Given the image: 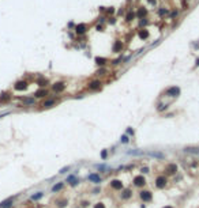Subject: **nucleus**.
<instances>
[{"instance_id": "obj_1", "label": "nucleus", "mask_w": 199, "mask_h": 208, "mask_svg": "<svg viewBox=\"0 0 199 208\" xmlns=\"http://www.w3.org/2000/svg\"><path fill=\"white\" fill-rule=\"evenodd\" d=\"M176 172H177L176 163H168V165L165 166V174H166V176H173V174H176Z\"/></svg>"}, {"instance_id": "obj_2", "label": "nucleus", "mask_w": 199, "mask_h": 208, "mask_svg": "<svg viewBox=\"0 0 199 208\" xmlns=\"http://www.w3.org/2000/svg\"><path fill=\"white\" fill-rule=\"evenodd\" d=\"M166 182H168V180L165 176H158L156 178V186L158 189H164V188L166 186Z\"/></svg>"}, {"instance_id": "obj_3", "label": "nucleus", "mask_w": 199, "mask_h": 208, "mask_svg": "<svg viewBox=\"0 0 199 208\" xmlns=\"http://www.w3.org/2000/svg\"><path fill=\"white\" fill-rule=\"evenodd\" d=\"M139 197L142 199L143 201H151L153 200V193L150 192V190H140L139 192Z\"/></svg>"}, {"instance_id": "obj_4", "label": "nucleus", "mask_w": 199, "mask_h": 208, "mask_svg": "<svg viewBox=\"0 0 199 208\" xmlns=\"http://www.w3.org/2000/svg\"><path fill=\"white\" fill-rule=\"evenodd\" d=\"M145 184H146V178H145L143 176H136L135 178H134V185L138 186V188L145 186Z\"/></svg>"}, {"instance_id": "obj_5", "label": "nucleus", "mask_w": 199, "mask_h": 208, "mask_svg": "<svg viewBox=\"0 0 199 208\" xmlns=\"http://www.w3.org/2000/svg\"><path fill=\"white\" fill-rule=\"evenodd\" d=\"M109 185H110V188H112V189H115V190H121V189H123V182H121L120 180H112Z\"/></svg>"}, {"instance_id": "obj_6", "label": "nucleus", "mask_w": 199, "mask_h": 208, "mask_svg": "<svg viewBox=\"0 0 199 208\" xmlns=\"http://www.w3.org/2000/svg\"><path fill=\"white\" fill-rule=\"evenodd\" d=\"M14 89L16 90V91H23V90L27 89V82H25V80H19V82L15 83Z\"/></svg>"}, {"instance_id": "obj_7", "label": "nucleus", "mask_w": 199, "mask_h": 208, "mask_svg": "<svg viewBox=\"0 0 199 208\" xmlns=\"http://www.w3.org/2000/svg\"><path fill=\"white\" fill-rule=\"evenodd\" d=\"M101 85L102 83L100 82V80H93V82H90L89 83V90H92V91H97V90H100L101 89Z\"/></svg>"}, {"instance_id": "obj_8", "label": "nucleus", "mask_w": 199, "mask_h": 208, "mask_svg": "<svg viewBox=\"0 0 199 208\" xmlns=\"http://www.w3.org/2000/svg\"><path fill=\"white\" fill-rule=\"evenodd\" d=\"M179 94H180V89L176 87V86L169 87V89L166 90V95H169V97H177Z\"/></svg>"}, {"instance_id": "obj_9", "label": "nucleus", "mask_w": 199, "mask_h": 208, "mask_svg": "<svg viewBox=\"0 0 199 208\" xmlns=\"http://www.w3.org/2000/svg\"><path fill=\"white\" fill-rule=\"evenodd\" d=\"M64 89H66V85L63 82H57L52 86V90L55 93H62V91H64Z\"/></svg>"}, {"instance_id": "obj_10", "label": "nucleus", "mask_w": 199, "mask_h": 208, "mask_svg": "<svg viewBox=\"0 0 199 208\" xmlns=\"http://www.w3.org/2000/svg\"><path fill=\"white\" fill-rule=\"evenodd\" d=\"M75 33H76V34H79V35L85 34V33H86V25H85V23L76 25V26H75Z\"/></svg>"}, {"instance_id": "obj_11", "label": "nucleus", "mask_w": 199, "mask_h": 208, "mask_svg": "<svg viewBox=\"0 0 199 208\" xmlns=\"http://www.w3.org/2000/svg\"><path fill=\"white\" fill-rule=\"evenodd\" d=\"M87 178H89V181H92V182H94V184H100L101 182V177L98 176V174H90Z\"/></svg>"}, {"instance_id": "obj_12", "label": "nucleus", "mask_w": 199, "mask_h": 208, "mask_svg": "<svg viewBox=\"0 0 199 208\" xmlns=\"http://www.w3.org/2000/svg\"><path fill=\"white\" fill-rule=\"evenodd\" d=\"M46 95H48V91H46L45 89H41V90L34 93V97H37V98H44V97H46Z\"/></svg>"}, {"instance_id": "obj_13", "label": "nucleus", "mask_w": 199, "mask_h": 208, "mask_svg": "<svg viewBox=\"0 0 199 208\" xmlns=\"http://www.w3.org/2000/svg\"><path fill=\"white\" fill-rule=\"evenodd\" d=\"M12 197H8L7 200H4V201H2V203H0V208H8L10 205H11L12 204Z\"/></svg>"}, {"instance_id": "obj_14", "label": "nucleus", "mask_w": 199, "mask_h": 208, "mask_svg": "<svg viewBox=\"0 0 199 208\" xmlns=\"http://www.w3.org/2000/svg\"><path fill=\"white\" fill-rule=\"evenodd\" d=\"M121 49H123V44H121L120 41H116V42L113 44V48H112L113 52L119 53V52H121Z\"/></svg>"}, {"instance_id": "obj_15", "label": "nucleus", "mask_w": 199, "mask_h": 208, "mask_svg": "<svg viewBox=\"0 0 199 208\" xmlns=\"http://www.w3.org/2000/svg\"><path fill=\"white\" fill-rule=\"evenodd\" d=\"M10 99H11V95H10L8 93H3L2 95H0V102H7Z\"/></svg>"}, {"instance_id": "obj_16", "label": "nucleus", "mask_w": 199, "mask_h": 208, "mask_svg": "<svg viewBox=\"0 0 199 208\" xmlns=\"http://www.w3.org/2000/svg\"><path fill=\"white\" fill-rule=\"evenodd\" d=\"M53 105H55V99H46V101H44V103H42L44 108H52Z\"/></svg>"}, {"instance_id": "obj_17", "label": "nucleus", "mask_w": 199, "mask_h": 208, "mask_svg": "<svg viewBox=\"0 0 199 208\" xmlns=\"http://www.w3.org/2000/svg\"><path fill=\"white\" fill-rule=\"evenodd\" d=\"M67 182H70V184H71L72 186H75L76 184L79 182V181H78V178H76V177H74V176H70L68 178H67Z\"/></svg>"}, {"instance_id": "obj_18", "label": "nucleus", "mask_w": 199, "mask_h": 208, "mask_svg": "<svg viewBox=\"0 0 199 208\" xmlns=\"http://www.w3.org/2000/svg\"><path fill=\"white\" fill-rule=\"evenodd\" d=\"M63 188H64V184H63V182H59V184H56V185H53L52 192H60Z\"/></svg>"}, {"instance_id": "obj_19", "label": "nucleus", "mask_w": 199, "mask_h": 208, "mask_svg": "<svg viewBox=\"0 0 199 208\" xmlns=\"http://www.w3.org/2000/svg\"><path fill=\"white\" fill-rule=\"evenodd\" d=\"M132 196V193H131V190L130 189H126L123 192V194H121V199H124V200H127V199H130V197Z\"/></svg>"}, {"instance_id": "obj_20", "label": "nucleus", "mask_w": 199, "mask_h": 208, "mask_svg": "<svg viewBox=\"0 0 199 208\" xmlns=\"http://www.w3.org/2000/svg\"><path fill=\"white\" fill-rule=\"evenodd\" d=\"M147 37H149V31H147V30H140L139 31V38H142V39H146Z\"/></svg>"}, {"instance_id": "obj_21", "label": "nucleus", "mask_w": 199, "mask_h": 208, "mask_svg": "<svg viewBox=\"0 0 199 208\" xmlns=\"http://www.w3.org/2000/svg\"><path fill=\"white\" fill-rule=\"evenodd\" d=\"M106 63V59L105 57H96V64L97 65H104Z\"/></svg>"}, {"instance_id": "obj_22", "label": "nucleus", "mask_w": 199, "mask_h": 208, "mask_svg": "<svg viewBox=\"0 0 199 208\" xmlns=\"http://www.w3.org/2000/svg\"><path fill=\"white\" fill-rule=\"evenodd\" d=\"M37 83H38V86L44 87V86H46V83H48V80H46V79H38V80H37Z\"/></svg>"}, {"instance_id": "obj_23", "label": "nucleus", "mask_w": 199, "mask_h": 208, "mask_svg": "<svg viewBox=\"0 0 199 208\" xmlns=\"http://www.w3.org/2000/svg\"><path fill=\"white\" fill-rule=\"evenodd\" d=\"M134 18H135V14H134V12H128V14H127V16H126V19H127L128 22H131V21H132Z\"/></svg>"}, {"instance_id": "obj_24", "label": "nucleus", "mask_w": 199, "mask_h": 208, "mask_svg": "<svg viewBox=\"0 0 199 208\" xmlns=\"http://www.w3.org/2000/svg\"><path fill=\"white\" fill-rule=\"evenodd\" d=\"M146 10H145V8H139V11H138V16H140V18H143V16L145 15H146Z\"/></svg>"}, {"instance_id": "obj_25", "label": "nucleus", "mask_w": 199, "mask_h": 208, "mask_svg": "<svg viewBox=\"0 0 199 208\" xmlns=\"http://www.w3.org/2000/svg\"><path fill=\"white\" fill-rule=\"evenodd\" d=\"M41 197H42V192H38L37 194H33L32 200H38V199H41Z\"/></svg>"}, {"instance_id": "obj_26", "label": "nucleus", "mask_w": 199, "mask_h": 208, "mask_svg": "<svg viewBox=\"0 0 199 208\" xmlns=\"http://www.w3.org/2000/svg\"><path fill=\"white\" fill-rule=\"evenodd\" d=\"M120 142L126 144V143L130 142V139H128V136H127V135H123V136H121V139H120Z\"/></svg>"}, {"instance_id": "obj_27", "label": "nucleus", "mask_w": 199, "mask_h": 208, "mask_svg": "<svg viewBox=\"0 0 199 208\" xmlns=\"http://www.w3.org/2000/svg\"><path fill=\"white\" fill-rule=\"evenodd\" d=\"M185 151H188V152H194V154H199V148H185Z\"/></svg>"}, {"instance_id": "obj_28", "label": "nucleus", "mask_w": 199, "mask_h": 208, "mask_svg": "<svg viewBox=\"0 0 199 208\" xmlns=\"http://www.w3.org/2000/svg\"><path fill=\"white\" fill-rule=\"evenodd\" d=\"M68 170H70V167H68V166H67V167H63V169H62V170H60V172H59V173H60V174H64V173H67V172H68Z\"/></svg>"}, {"instance_id": "obj_29", "label": "nucleus", "mask_w": 199, "mask_h": 208, "mask_svg": "<svg viewBox=\"0 0 199 208\" xmlns=\"http://www.w3.org/2000/svg\"><path fill=\"white\" fill-rule=\"evenodd\" d=\"M94 208H105V205H104V203H97Z\"/></svg>"}, {"instance_id": "obj_30", "label": "nucleus", "mask_w": 199, "mask_h": 208, "mask_svg": "<svg viewBox=\"0 0 199 208\" xmlns=\"http://www.w3.org/2000/svg\"><path fill=\"white\" fill-rule=\"evenodd\" d=\"M158 14H160L161 16H162V15H165V14H166V10H164V8H161V10H160V11H158Z\"/></svg>"}, {"instance_id": "obj_31", "label": "nucleus", "mask_w": 199, "mask_h": 208, "mask_svg": "<svg viewBox=\"0 0 199 208\" xmlns=\"http://www.w3.org/2000/svg\"><path fill=\"white\" fill-rule=\"evenodd\" d=\"M147 25V21H146V19H140V26H146Z\"/></svg>"}, {"instance_id": "obj_32", "label": "nucleus", "mask_w": 199, "mask_h": 208, "mask_svg": "<svg viewBox=\"0 0 199 208\" xmlns=\"http://www.w3.org/2000/svg\"><path fill=\"white\" fill-rule=\"evenodd\" d=\"M140 172H142V173H149V169H147V167H142Z\"/></svg>"}, {"instance_id": "obj_33", "label": "nucleus", "mask_w": 199, "mask_h": 208, "mask_svg": "<svg viewBox=\"0 0 199 208\" xmlns=\"http://www.w3.org/2000/svg\"><path fill=\"white\" fill-rule=\"evenodd\" d=\"M127 133H128V135H134V129L128 128V129H127Z\"/></svg>"}, {"instance_id": "obj_34", "label": "nucleus", "mask_w": 199, "mask_h": 208, "mask_svg": "<svg viewBox=\"0 0 199 208\" xmlns=\"http://www.w3.org/2000/svg\"><path fill=\"white\" fill-rule=\"evenodd\" d=\"M101 156L105 159V158H106V151H102V152H101Z\"/></svg>"}, {"instance_id": "obj_35", "label": "nucleus", "mask_w": 199, "mask_h": 208, "mask_svg": "<svg viewBox=\"0 0 199 208\" xmlns=\"http://www.w3.org/2000/svg\"><path fill=\"white\" fill-rule=\"evenodd\" d=\"M113 11H115V10H113L112 7H110L109 10H108V14H113Z\"/></svg>"}, {"instance_id": "obj_36", "label": "nucleus", "mask_w": 199, "mask_h": 208, "mask_svg": "<svg viewBox=\"0 0 199 208\" xmlns=\"http://www.w3.org/2000/svg\"><path fill=\"white\" fill-rule=\"evenodd\" d=\"M172 16H177V11H173V12H172Z\"/></svg>"}, {"instance_id": "obj_37", "label": "nucleus", "mask_w": 199, "mask_h": 208, "mask_svg": "<svg viewBox=\"0 0 199 208\" xmlns=\"http://www.w3.org/2000/svg\"><path fill=\"white\" fill-rule=\"evenodd\" d=\"M195 67H199V59H196V63H195Z\"/></svg>"}, {"instance_id": "obj_38", "label": "nucleus", "mask_w": 199, "mask_h": 208, "mask_svg": "<svg viewBox=\"0 0 199 208\" xmlns=\"http://www.w3.org/2000/svg\"><path fill=\"white\" fill-rule=\"evenodd\" d=\"M195 48H196V49L199 48V42H198V44H195Z\"/></svg>"}, {"instance_id": "obj_39", "label": "nucleus", "mask_w": 199, "mask_h": 208, "mask_svg": "<svg viewBox=\"0 0 199 208\" xmlns=\"http://www.w3.org/2000/svg\"><path fill=\"white\" fill-rule=\"evenodd\" d=\"M164 208H173V207H170V205H165Z\"/></svg>"}]
</instances>
